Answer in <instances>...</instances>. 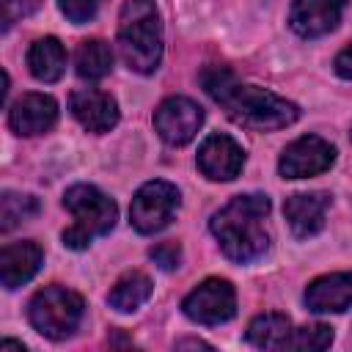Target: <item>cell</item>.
I'll use <instances>...</instances> for the list:
<instances>
[{"label": "cell", "instance_id": "obj_18", "mask_svg": "<svg viewBox=\"0 0 352 352\" xmlns=\"http://www.w3.org/2000/svg\"><path fill=\"white\" fill-rule=\"evenodd\" d=\"M245 338L258 349H286V344L292 338V319L286 314H278V311L258 314L248 324Z\"/></svg>", "mask_w": 352, "mask_h": 352}, {"label": "cell", "instance_id": "obj_20", "mask_svg": "<svg viewBox=\"0 0 352 352\" xmlns=\"http://www.w3.org/2000/svg\"><path fill=\"white\" fill-rule=\"evenodd\" d=\"M113 69V52L110 44L102 38H85L80 41L74 52V72L82 80H102Z\"/></svg>", "mask_w": 352, "mask_h": 352}, {"label": "cell", "instance_id": "obj_28", "mask_svg": "<svg viewBox=\"0 0 352 352\" xmlns=\"http://www.w3.org/2000/svg\"><path fill=\"white\" fill-rule=\"evenodd\" d=\"M0 349H25V344H22V341H11V338H6V341H0Z\"/></svg>", "mask_w": 352, "mask_h": 352}, {"label": "cell", "instance_id": "obj_27", "mask_svg": "<svg viewBox=\"0 0 352 352\" xmlns=\"http://www.w3.org/2000/svg\"><path fill=\"white\" fill-rule=\"evenodd\" d=\"M176 346H179V349H184V346H198V349H212V346H209L206 341H201V338H184V341H179Z\"/></svg>", "mask_w": 352, "mask_h": 352}, {"label": "cell", "instance_id": "obj_8", "mask_svg": "<svg viewBox=\"0 0 352 352\" xmlns=\"http://www.w3.org/2000/svg\"><path fill=\"white\" fill-rule=\"evenodd\" d=\"M204 124V110L187 96H168L154 110V129L168 146H187Z\"/></svg>", "mask_w": 352, "mask_h": 352}, {"label": "cell", "instance_id": "obj_4", "mask_svg": "<svg viewBox=\"0 0 352 352\" xmlns=\"http://www.w3.org/2000/svg\"><path fill=\"white\" fill-rule=\"evenodd\" d=\"M63 206L74 217V223L63 231V245L72 250H85L94 236L107 234L118 220L116 201L94 184H72L63 192Z\"/></svg>", "mask_w": 352, "mask_h": 352}, {"label": "cell", "instance_id": "obj_21", "mask_svg": "<svg viewBox=\"0 0 352 352\" xmlns=\"http://www.w3.org/2000/svg\"><path fill=\"white\" fill-rule=\"evenodd\" d=\"M38 214V201L33 195H22V192H14V190H6L0 195V228L8 234L11 228H16L19 223L30 220Z\"/></svg>", "mask_w": 352, "mask_h": 352}, {"label": "cell", "instance_id": "obj_9", "mask_svg": "<svg viewBox=\"0 0 352 352\" xmlns=\"http://www.w3.org/2000/svg\"><path fill=\"white\" fill-rule=\"evenodd\" d=\"M333 162H336V146H330L319 135H302L283 148L278 160V170L283 179H305L330 170Z\"/></svg>", "mask_w": 352, "mask_h": 352}, {"label": "cell", "instance_id": "obj_22", "mask_svg": "<svg viewBox=\"0 0 352 352\" xmlns=\"http://www.w3.org/2000/svg\"><path fill=\"white\" fill-rule=\"evenodd\" d=\"M333 344V327L316 322V324H305L300 330H292V338L286 344V349H308V352H319L327 349Z\"/></svg>", "mask_w": 352, "mask_h": 352}, {"label": "cell", "instance_id": "obj_10", "mask_svg": "<svg viewBox=\"0 0 352 352\" xmlns=\"http://www.w3.org/2000/svg\"><path fill=\"white\" fill-rule=\"evenodd\" d=\"M242 165H245V151L231 135L212 132L209 138H204V143L198 148V170L206 179L231 182V179L239 176Z\"/></svg>", "mask_w": 352, "mask_h": 352}, {"label": "cell", "instance_id": "obj_13", "mask_svg": "<svg viewBox=\"0 0 352 352\" xmlns=\"http://www.w3.org/2000/svg\"><path fill=\"white\" fill-rule=\"evenodd\" d=\"M55 121H58V102L47 94H25L8 110V126L25 138L44 135L47 129H52Z\"/></svg>", "mask_w": 352, "mask_h": 352}, {"label": "cell", "instance_id": "obj_1", "mask_svg": "<svg viewBox=\"0 0 352 352\" xmlns=\"http://www.w3.org/2000/svg\"><path fill=\"white\" fill-rule=\"evenodd\" d=\"M201 85L239 126H248L256 132H272V129L292 126L300 118V107L294 102L267 88L239 82L228 66H220V63L204 66Z\"/></svg>", "mask_w": 352, "mask_h": 352}, {"label": "cell", "instance_id": "obj_14", "mask_svg": "<svg viewBox=\"0 0 352 352\" xmlns=\"http://www.w3.org/2000/svg\"><path fill=\"white\" fill-rule=\"evenodd\" d=\"M305 305L314 314H341L352 308V270L314 278L305 289Z\"/></svg>", "mask_w": 352, "mask_h": 352}, {"label": "cell", "instance_id": "obj_7", "mask_svg": "<svg viewBox=\"0 0 352 352\" xmlns=\"http://www.w3.org/2000/svg\"><path fill=\"white\" fill-rule=\"evenodd\" d=\"M182 308L198 324H223L236 314V292L226 278H206L184 297Z\"/></svg>", "mask_w": 352, "mask_h": 352}, {"label": "cell", "instance_id": "obj_17", "mask_svg": "<svg viewBox=\"0 0 352 352\" xmlns=\"http://www.w3.org/2000/svg\"><path fill=\"white\" fill-rule=\"evenodd\" d=\"M28 69L41 82H55L66 72V50L55 36L36 38L28 50Z\"/></svg>", "mask_w": 352, "mask_h": 352}, {"label": "cell", "instance_id": "obj_23", "mask_svg": "<svg viewBox=\"0 0 352 352\" xmlns=\"http://www.w3.org/2000/svg\"><path fill=\"white\" fill-rule=\"evenodd\" d=\"M58 6H60V11L66 14L69 22L82 25V22H88V19L96 16L102 0H58Z\"/></svg>", "mask_w": 352, "mask_h": 352}, {"label": "cell", "instance_id": "obj_24", "mask_svg": "<svg viewBox=\"0 0 352 352\" xmlns=\"http://www.w3.org/2000/svg\"><path fill=\"white\" fill-rule=\"evenodd\" d=\"M41 3L44 0H0V6H3V28L8 30L14 22L30 16L33 11L41 8Z\"/></svg>", "mask_w": 352, "mask_h": 352}, {"label": "cell", "instance_id": "obj_16", "mask_svg": "<svg viewBox=\"0 0 352 352\" xmlns=\"http://www.w3.org/2000/svg\"><path fill=\"white\" fill-rule=\"evenodd\" d=\"M41 248L30 239L25 242H14V245H6L0 250V280L6 289H19L22 283H28L38 267H41Z\"/></svg>", "mask_w": 352, "mask_h": 352}, {"label": "cell", "instance_id": "obj_11", "mask_svg": "<svg viewBox=\"0 0 352 352\" xmlns=\"http://www.w3.org/2000/svg\"><path fill=\"white\" fill-rule=\"evenodd\" d=\"M69 110L77 124L94 135H104L118 124V102L96 88H77L69 96Z\"/></svg>", "mask_w": 352, "mask_h": 352}, {"label": "cell", "instance_id": "obj_2", "mask_svg": "<svg viewBox=\"0 0 352 352\" xmlns=\"http://www.w3.org/2000/svg\"><path fill=\"white\" fill-rule=\"evenodd\" d=\"M270 214V198L261 192L234 195L220 212L212 214L209 228L214 239L220 242V250L236 261L248 264L267 253L270 234L264 228V220Z\"/></svg>", "mask_w": 352, "mask_h": 352}, {"label": "cell", "instance_id": "obj_12", "mask_svg": "<svg viewBox=\"0 0 352 352\" xmlns=\"http://www.w3.org/2000/svg\"><path fill=\"white\" fill-rule=\"evenodd\" d=\"M346 0H292L289 25L302 38H316L338 28Z\"/></svg>", "mask_w": 352, "mask_h": 352}, {"label": "cell", "instance_id": "obj_3", "mask_svg": "<svg viewBox=\"0 0 352 352\" xmlns=\"http://www.w3.org/2000/svg\"><path fill=\"white\" fill-rule=\"evenodd\" d=\"M116 44L121 60L132 72H157L162 60V19L154 0H124L118 11Z\"/></svg>", "mask_w": 352, "mask_h": 352}, {"label": "cell", "instance_id": "obj_25", "mask_svg": "<svg viewBox=\"0 0 352 352\" xmlns=\"http://www.w3.org/2000/svg\"><path fill=\"white\" fill-rule=\"evenodd\" d=\"M148 256H151L162 270H176L179 261H182V248H179L176 242H162V245L151 248Z\"/></svg>", "mask_w": 352, "mask_h": 352}, {"label": "cell", "instance_id": "obj_19", "mask_svg": "<svg viewBox=\"0 0 352 352\" xmlns=\"http://www.w3.org/2000/svg\"><path fill=\"white\" fill-rule=\"evenodd\" d=\"M151 278L146 275V272H138V270H132V272H124L116 283H113V289H110V294H107V302H110V308H116V311H121V314H129V311H135V308H140L148 297H151Z\"/></svg>", "mask_w": 352, "mask_h": 352}, {"label": "cell", "instance_id": "obj_26", "mask_svg": "<svg viewBox=\"0 0 352 352\" xmlns=\"http://www.w3.org/2000/svg\"><path fill=\"white\" fill-rule=\"evenodd\" d=\"M333 66H336V74H338V77L352 80V44H349V47H344V50L336 55Z\"/></svg>", "mask_w": 352, "mask_h": 352}, {"label": "cell", "instance_id": "obj_6", "mask_svg": "<svg viewBox=\"0 0 352 352\" xmlns=\"http://www.w3.org/2000/svg\"><path fill=\"white\" fill-rule=\"evenodd\" d=\"M179 201H182L179 190L170 182H162V179L146 182L135 192L132 206H129V220H132L135 231H140V234L162 231L170 223V217L176 214Z\"/></svg>", "mask_w": 352, "mask_h": 352}, {"label": "cell", "instance_id": "obj_5", "mask_svg": "<svg viewBox=\"0 0 352 352\" xmlns=\"http://www.w3.org/2000/svg\"><path fill=\"white\" fill-rule=\"evenodd\" d=\"M82 314H85L82 297L77 292L66 289V286H58V283L38 289L30 297V302H28V319H30V324L44 338H52V341L69 338L80 327Z\"/></svg>", "mask_w": 352, "mask_h": 352}, {"label": "cell", "instance_id": "obj_15", "mask_svg": "<svg viewBox=\"0 0 352 352\" xmlns=\"http://www.w3.org/2000/svg\"><path fill=\"white\" fill-rule=\"evenodd\" d=\"M330 206L327 192H294L283 204V214L297 239H308L324 228V212Z\"/></svg>", "mask_w": 352, "mask_h": 352}]
</instances>
